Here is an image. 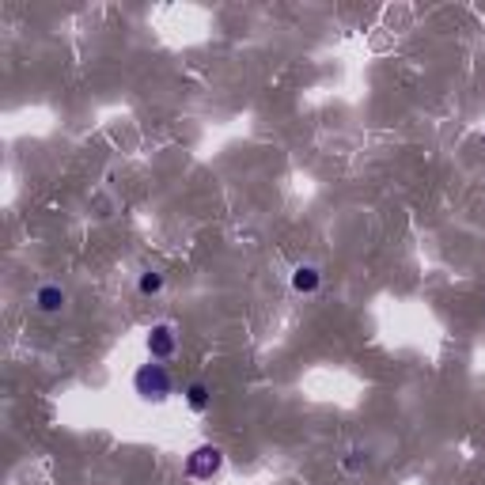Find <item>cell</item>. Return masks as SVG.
I'll return each instance as SVG.
<instances>
[{
    "instance_id": "obj_1",
    "label": "cell",
    "mask_w": 485,
    "mask_h": 485,
    "mask_svg": "<svg viewBox=\"0 0 485 485\" xmlns=\"http://www.w3.org/2000/svg\"><path fill=\"white\" fill-rule=\"evenodd\" d=\"M133 391H137V399L140 402H167L171 394H175V375L167 364H159V361H148V364H140L133 372Z\"/></svg>"
},
{
    "instance_id": "obj_2",
    "label": "cell",
    "mask_w": 485,
    "mask_h": 485,
    "mask_svg": "<svg viewBox=\"0 0 485 485\" xmlns=\"http://www.w3.org/2000/svg\"><path fill=\"white\" fill-rule=\"evenodd\" d=\"M186 478H193V481H212L220 471H224V452L217 444H197L193 452L186 455Z\"/></svg>"
},
{
    "instance_id": "obj_3",
    "label": "cell",
    "mask_w": 485,
    "mask_h": 485,
    "mask_svg": "<svg viewBox=\"0 0 485 485\" xmlns=\"http://www.w3.org/2000/svg\"><path fill=\"white\" fill-rule=\"evenodd\" d=\"M145 349H148V361H171V356L178 353V334L171 322H156V327H148L145 334Z\"/></svg>"
},
{
    "instance_id": "obj_4",
    "label": "cell",
    "mask_w": 485,
    "mask_h": 485,
    "mask_svg": "<svg viewBox=\"0 0 485 485\" xmlns=\"http://www.w3.org/2000/svg\"><path fill=\"white\" fill-rule=\"evenodd\" d=\"M292 292L296 296H315L319 289H322V269L319 265H311V262H300L296 269H292Z\"/></svg>"
},
{
    "instance_id": "obj_5",
    "label": "cell",
    "mask_w": 485,
    "mask_h": 485,
    "mask_svg": "<svg viewBox=\"0 0 485 485\" xmlns=\"http://www.w3.org/2000/svg\"><path fill=\"white\" fill-rule=\"evenodd\" d=\"M65 303H68V292L61 284H39V292H34V308L42 315H61Z\"/></svg>"
},
{
    "instance_id": "obj_6",
    "label": "cell",
    "mask_w": 485,
    "mask_h": 485,
    "mask_svg": "<svg viewBox=\"0 0 485 485\" xmlns=\"http://www.w3.org/2000/svg\"><path fill=\"white\" fill-rule=\"evenodd\" d=\"M183 399H186V406H190L193 413H209V406H212V391H209V383L193 380V383H186Z\"/></svg>"
},
{
    "instance_id": "obj_7",
    "label": "cell",
    "mask_w": 485,
    "mask_h": 485,
    "mask_svg": "<svg viewBox=\"0 0 485 485\" xmlns=\"http://www.w3.org/2000/svg\"><path fill=\"white\" fill-rule=\"evenodd\" d=\"M368 463H372L368 447H349L346 459H341V471H346V474H364V471H368Z\"/></svg>"
},
{
    "instance_id": "obj_8",
    "label": "cell",
    "mask_w": 485,
    "mask_h": 485,
    "mask_svg": "<svg viewBox=\"0 0 485 485\" xmlns=\"http://www.w3.org/2000/svg\"><path fill=\"white\" fill-rule=\"evenodd\" d=\"M137 292L140 296H159L164 292V274H159V269H145V274L137 277Z\"/></svg>"
}]
</instances>
